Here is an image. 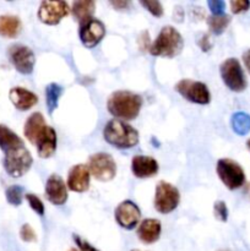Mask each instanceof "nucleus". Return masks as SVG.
I'll list each match as a JSON object with an SVG mask.
<instances>
[{"instance_id": "nucleus-1", "label": "nucleus", "mask_w": 250, "mask_h": 251, "mask_svg": "<svg viewBox=\"0 0 250 251\" xmlns=\"http://www.w3.org/2000/svg\"><path fill=\"white\" fill-rule=\"evenodd\" d=\"M24 134L32 145L37 147L41 158H49L56 150V132L46 124L42 113L36 112L27 118Z\"/></svg>"}, {"instance_id": "nucleus-2", "label": "nucleus", "mask_w": 250, "mask_h": 251, "mask_svg": "<svg viewBox=\"0 0 250 251\" xmlns=\"http://www.w3.org/2000/svg\"><path fill=\"white\" fill-rule=\"evenodd\" d=\"M142 107V98L130 91H117L109 96L107 102L108 112L123 122L132 120L139 115Z\"/></svg>"}, {"instance_id": "nucleus-3", "label": "nucleus", "mask_w": 250, "mask_h": 251, "mask_svg": "<svg viewBox=\"0 0 250 251\" xmlns=\"http://www.w3.org/2000/svg\"><path fill=\"white\" fill-rule=\"evenodd\" d=\"M105 141L117 149H131L139 144V132L127 123L119 119H112L103 129Z\"/></svg>"}, {"instance_id": "nucleus-4", "label": "nucleus", "mask_w": 250, "mask_h": 251, "mask_svg": "<svg viewBox=\"0 0 250 251\" xmlns=\"http://www.w3.org/2000/svg\"><path fill=\"white\" fill-rule=\"evenodd\" d=\"M184 47V39L178 29L172 26H164L157 38L150 47V53L154 56L173 58L178 55Z\"/></svg>"}, {"instance_id": "nucleus-5", "label": "nucleus", "mask_w": 250, "mask_h": 251, "mask_svg": "<svg viewBox=\"0 0 250 251\" xmlns=\"http://www.w3.org/2000/svg\"><path fill=\"white\" fill-rule=\"evenodd\" d=\"M32 163L33 158L25 146L5 152L4 168L5 172L12 178L25 176L32 167Z\"/></svg>"}, {"instance_id": "nucleus-6", "label": "nucleus", "mask_w": 250, "mask_h": 251, "mask_svg": "<svg viewBox=\"0 0 250 251\" xmlns=\"http://www.w3.org/2000/svg\"><path fill=\"white\" fill-rule=\"evenodd\" d=\"M217 176L229 190H237L245 183V173L239 163L229 158H222L217 162Z\"/></svg>"}, {"instance_id": "nucleus-7", "label": "nucleus", "mask_w": 250, "mask_h": 251, "mask_svg": "<svg viewBox=\"0 0 250 251\" xmlns=\"http://www.w3.org/2000/svg\"><path fill=\"white\" fill-rule=\"evenodd\" d=\"M220 73L225 85L233 92H242L247 88V78L238 59H225L221 64Z\"/></svg>"}, {"instance_id": "nucleus-8", "label": "nucleus", "mask_w": 250, "mask_h": 251, "mask_svg": "<svg viewBox=\"0 0 250 251\" xmlns=\"http://www.w3.org/2000/svg\"><path fill=\"white\" fill-rule=\"evenodd\" d=\"M180 202V194L174 185L167 181H159L157 184L156 194H154V208L162 215L171 213L178 207Z\"/></svg>"}, {"instance_id": "nucleus-9", "label": "nucleus", "mask_w": 250, "mask_h": 251, "mask_svg": "<svg viewBox=\"0 0 250 251\" xmlns=\"http://www.w3.org/2000/svg\"><path fill=\"white\" fill-rule=\"evenodd\" d=\"M174 90L183 98L196 104H208L211 102V93L207 86L200 81H194L190 78L180 80L175 85Z\"/></svg>"}, {"instance_id": "nucleus-10", "label": "nucleus", "mask_w": 250, "mask_h": 251, "mask_svg": "<svg viewBox=\"0 0 250 251\" xmlns=\"http://www.w3.org/2000/svg\"><path fill=\"white\" fill-rule=\"evenodd\" d=\"M88 171L97 180L109 181L117 174V164L109 153L100 152L95 153L88 159Z\"/></svg>"}, {"instance_id": "nucleus-11", "label": "nucleus", "mask_w": 250, "mask_h": 251, "mask_svg": "<svg viewBox=\"0 0 250 251\" xmlns=\"http://www.w3.org/2000/svg\"><path fill=\"white\" fill-rule=\"evenodd\" d=\"M7 55L14 68L20 74L28 75L33 71L36 56L28 47L22 46V44H14L7 50Z\"/></svg>"}, {"instance_id": "nucleus-12", "label": "nucleus", "mask_w": 250, "mask_h": 251, "mask_svg": "<svg viewBox=\"0 0 250 251\" xmlns=\"http://www.w3.org/2000/svg\"><path fill=\"white\" fill-rule=\"evenodd\" d=\"M70 12V7H69L66 1H42L38 9V19L41 20L43 24L50 25H58L65 16H68Z\"/></svg>"}, {"instance_id": "nucleus-13", "label": "nucleus", "mask_w": 250, "mask_h": 251, "mask_svg": "<svg viewBox=\"0 0 250 251\" xmlns=\"http://www.w3.org/2000/svg\"><path fill=\"white\" fill-rule=\"evenodd\" d=\"M78 36H80L81 43L86 48H93L105 36L104 24L100 20L92 17V19L87 20V21L80 25Z\"/></svg>"}, {"instance_id": "nucleus-14", "label": "nucleus", "mask_w": 250, "mask_h": 251, "mask_svg": "<svg viewBox=\"0 0 250 251\" xmlns=\"http://www.w3.org/2000/svg\"><path fill=\"white\" fill-rule=\"evenodd\" d=\"M115 221L118 225L125 229H134L140 222L141 218V211L137 207V205L132 201L126 200L123 201L115 208Z\"/></svg>"}, {"instance_id": "nucleus-15", "label": "nucleus", "mask_w": 250, "mask_h": 251, "mask_svg": "<svg viewBox=\"0 0 250 251\" xmlns=\"http://www.w3.org/2000/svg\"><path fill=\"white\" fill-rule=\"evenodd\" d=\"M44 194H46V198L48 199L49 202L56 206L64 205L68 201L69 198L68 188H66L65 181L58 174H51L49 176L46 183Z\"/></svg>"}, {"instance_id": "nucleus-16", "label": "nucleus", "mask_w": 250, "mask_h": 251, "mask_svg": "<svg viewBox=\"0 0 250 251\" xmlns=\"http://www.w3.org/2000/svg\"><path fill=\"white\" fill-rule=\"evenodd\" d=\"M91 174L85 164H76L69 171L68 188L75 193H85L90 188Z\"/></svg>"}, {"instance_id": "nucleus-17", "label": "nucleus", "mask_w": 250, "mask_h": 251, "mask_svg": "<svg viewBox=\"0 0 250 251\" xmlns=\"http://www.w3.org/2000/svg\"><path fill=\"white\" fill-rule=\"evenodd\" d=\"M131 172L139 179L151 178L158 172V163L152 157L137 154L131 159Z\"/></svg>"}, {"instance_id": "nucleus-18", "label": "nucleus", "mask_w": 250, "mask_h": 251, "mask_svg": "<svg viewBox=\"0 0 250 251\" xmlns=\"http://www.w3.org/2000/svg\"><path fill=\"white\" fill-rule=\"evenodd\" d=\"M162 226L158 220L147 218L140 223L137 228V237L144 244H153L161 237Z\"/></svg>"}, {"instance_id": "nucleus-19", "label": "nucleus", "mask_w": 250, "mask_h": 251, "mask_svg": "<svg viewBox=\"0 0 250 251\" xmlns=\"http://www.w3.org/2000/svg\"><path fill=\"white\" fill-rule=\"evenodd\" d=\"M10 100L19 110H28L38 103V97L32 91L24 87H14L10 90Z\"/></svg>"}, {"instance_id": "nucleus-20", "label": "nucleus", "mask_w": 250, "mask_h": 251, "mask_svg": "<svg viewBox=\"0 0 250 251\" xmlns=\"http://www.w3.org/2000/svg\"><path fill=\"white\" fill-rule=\"evenodd\" d=\"M96 10V2L92 0H80V1H74L71 5L70 11L73 12L74 17L77 20L78 24H83L87 20L92 19L93 12Z\"/></svg>"}, {"instance_id": "nucleus-21", "label": "nucleus", "mask_w": 250, "mask_h": 251, "mask_svg": "<svg viewBox=\"0 0 250 251\" xmlns=\"http://www.w3.org/2000/svg\"><path fill=\"white\" fill-rule=\"evenodd\" d=\"M21 21L14 15L0 16V36L5 38H15L21 32Z\"/></svg>"}, {"instance_id": "nucleus-22", "label": "nucleus", "mask_w": 250, "mask_h": 251, "mask_svg": "<svg viewBox=\"0 0 250 251\" xmlns=\"http://www.w3.org/2000/svg\"><path fill=\"white\" fill-rule=\"evenodd\" d=\"M25 142L21 137L5 125H0V149L4 152L24 147Z\"/></svg>"}, {"instance_id": "nucleus-23", "label": "nucleus", "mask_w": 250, "mask_h": 251, "mask_svg": "<svg viewBox=\"0 0 250 251\" xmlns=\"http://www.w3.org/2000/svg\"><path fill=\"white\" fill-rule=\"evenodd\" d=\"M230 125L235 134L244 136L250 132V115L244 112L234 113L230 119Z\"/></svg>"}, {"instance_id": "nucleus-24", "label": "nucleus", "mask_w": 250, "mask_h": 251, "mask_svg": "<svg viewBox=\"0 0 250 251\" xmlns=\"http://www.w3.org/2000/svg\"><path fill=\"white\" fill-rule=\"evenodd\" d=\"M61 95H63V87L58 83H49L46 87V103L49 114H53L54 110L58 108Z\"/></svg>"}, {"instance_id": "nucleus-25", "label": "nucleus", "mask_w": 250, "mask_h": 251, "mask_svg": "<svg viewBox=\"0 0 250 251\" xmlns=\"http://www.w3.org/2000/svg\"><path fill=\"white\" fill-rule=\"evenodd\" d=\"M230 24V16L223 15H211L207 17V26L210 28L211 33L221 34L225 31L228 25Z\"/></svg>"}, {"instance_id": "nucleus-26", "label": "nucleus", "mask_w": 250, "mask_h": 251, "mask_svg": "<svg viewBox=\"0 0 250 251\" xmlns=\"http://www.w3.org/2000/svg\"><path fill=\"white\" fill-rule=\"evenodd\" d=\"M5 195H6V200L10 205L20 206L22 202V198H24V189L19 185H11L6 189Z\"/></svg>"}, {"instance_id": "nucleus-27", "label": "nucleus", "mask_w": 250, "mask_h": 251, "mask_svg": "<svg viewBox=\"0 0 250 251\" xmlns=\"http://www.w3.org/2000/svg\"><path fill=\"white\" fill-rule=\"evenodd\" d=\"M140 4L154 17H161L163 15V6L158 0H140Z\"/></svg>"}, {"instance_id": "nucleus-28", "label": "nucleus", "mask_w": 250, "mask_h": 251, "mask_svg": "<svg viewBox=\"0 0 250 251\" xmlns=\"http://www.w3.org/2000/svg\"><path fill=\"white\" fill-rule=\"evenodd\" d=\"M213 216L216 220L221 222H227L228 220V208L225 201H216L213 205Z\"/></svg>"}, {"instance_id": "nucleus-29", "label": "nucleus", "mask_w": 250, "mask_h": 251, "mask_svg": "<svg viewBox=\"0 0 250 251\" xmlns=\"http://www.w3.org/2000/svg\"><path fill=\"white\" fill-rule=\"evenodd\" d=\"M26 200H27V202H28L29 207H31L32 210L37 213V215L44 216V205L38 196L33 195V194H27Z\"/></svg>"}, {"instance_id": "nucleus-30", "label": "nucleus", "mask_w": 250, "mask_h": 251, "mask_svg": "<svg viewBox=\"0 0 250 251\" xmlns=\"http://www.w3.org/2000/svg\"><path fill=\"white\" fill-rule=\"evenodd\" d=\"M20 238H21L24 242L26 243H32V242H36L37 240V234L34 232L33 228L31 227L29 225H24L20 229Z\"/></svg>"}, {"instance_id": "nucleus-31", "label": "nucleus", "mask_w": 250, "mask_h": 251, "mask_svg": "<svg viewBox=\"0 0 250 251\" xmlns=\"http://www.w3.org/2000/svg\"><path fill=\"white\" fill-rule=\"evenodd\" d=\"M229 5L233 14H242V12L249 10L250 1H248V0H232Z\"/></svg>"}, {"instance_id": "nucleus-32", "label": "nucleus", "mask_w": 250, "mask_h": 251, "mask_svg": "<svg viewBox=\"0 0 250 251\" xmlns=\"http://www.w3.org/2000/svg\"><path fill=\"white\" fill-rule=\"evenodd\" d=\"M208 7L212 11V15H223L225 9V2L222 0H210L207 2Z\"/></svg>"}, {"instance_id": "nucleus-33", "label": "nucleus", "mask_w": 250, "mask_h": 251, "mask_svg": "<svg viewBox=\"0 0 250 251\" xmlns=\"http://www.w3.org/2000/svg\"><path fill=\"white\" fill-rule=\"evenodd\" d=\"M73 238H74V242L76 243V245H77V248L80 249V251H100L96 249V248H93L92 245H91L88 242H86L85 239H82L80 235L74 234Z\"/></svg>"}, {"instance_id": "nucleus-34", "label": "nucleus", "mask_w": 250, "mask_h": 251, "mask_svg": "<svg viewBox=\"0 0 250 251\" xmlns=\"http://www.w3.org/2000/svg\"><path fill=\"white\" fill-rule=\"evenodd\" d=\"M139 46H140V49H141L142 51L150 50V47H151V44H150V36H149V32L147 31L142 32V33L140 34Z\"/></svg>"}, {"instance_id": "nucleus-35", "label": "nucleus", "mask_w": 250, "mask_h": 251, "mask_svg": "<svg viewBox=\"0 0 250 251\" xmlns=\"http://www.w3.org/2000/svg\"><path fill=\"white\" fill-rule=\"evenodd\" d=\"M198 44L202 51H208L212 48V43H211V39L208 34H202L201 38L198 41Z\"/></svg>"}, {"instance_id": "nucleus-36", "label": "nucleus", "mask_w": 250, "mask_h": 251, "mask_svg": "<svg viewBox=\"0 0 250 251\" xmlns=\"http://www.w3.org/2000/svg\"><path fill=\"white\" fill-rule=\"evenodd\" d=\"M110 5L117 10H126L129 7L130 2L126 1V0H112Z\"/></svg>"}, {"instance_id": "nucleus-37", "label": "nucleus", "mask_w": 250, "mask_h": 251, "mask_svg": "<svg viewBox=\"0 0 250 251\" xmlns=\"http://www.w3.org/2000/svg\"><path fill=\"white\" fill-rule=\"evenodd\" d=\"M173 16H174V19H175V21H178V22H180L181 20H183L184 11L181 10L180 6L175 7V10H174V12H173Z\"/></svg>"}, {"instance_id": "nucleus-38", "label": "nucleus", "mask_w": 250, "mask_h": 251, "mask_svg": "<svg viewBox=\"0 0 250 251\" xmlns=\"http://www.w3.org/2000/svg\"><path fill=\"white\" fill-rule=\"evenodd\" d=\"M243 61H244V65L247 68V70L250 74V49H248L244 54H243Z\"/></svg>"}, {"instance_id": "nucleus-39", "label": "nucleus", "mask_w": 250, "mask_h": 251, "mask_svg": "<svg viewBox=\"0 0 250 251\" xmlns=\"http://www.w3.org/2000/svg\"><path fill=\"white\" fill-rule=\"evenodd\" d=\"M245 194H247L248 198L250 199V183L247 184V188H245Z\"/></svg>"}, {"instance_id": "nucleus-40", "label": "nucleus", "mask_w": 250, "mask_h": 251, "mask_svg": "<svg viewBox=\"0 0 250 251\" xmlns=\"http://www.w3.org/2000/svg\"><path fill=\"white\" fill-rule=\"evenodd\" d=\"M247 146H248V149L250 150V139L247 141Z\"/></svg>"}, {"instance_id": "nucleus-41", "label": "nucleus", "mask_w": 250, "mask_h": 251, "mask_svg": "<svg viewBox=\"0 0 250 251\" xmlns=\"http://www.w3.org/2000/svg\"><path fill=\"white\" fill-rule=\"evenodd\" d=\"M218 251H230V250H227V249H222V250H218Z\"/></svg>"}, {"instance_id": "nucleus-42", "label": "nucleus", "mask_w": 250, "mask_h": 251, "mask_svg": "<svg viewBox=\"0 0 250 251\" xmlns=\"http://www.w3.org/2000/svg\"><path fill=\"white\" fill-rule=\"evenodd\" d=\"M69 251H77V250H76V249H70Z\"/></svg>"}, {"instance_id": "nucleus-43", "label": "nucleus", "mask_w": 250, "mask_h": 251, "mask_svg": "<svg viewBox=\"0 0 250 251\" xmlns=\"http://www.w3.org/2000/svg\"><path fill=\"white\" fill-rule=\"evenodd\" d=\"M132 251H139V250H132Z\"/></svg>"}]
</instances>
